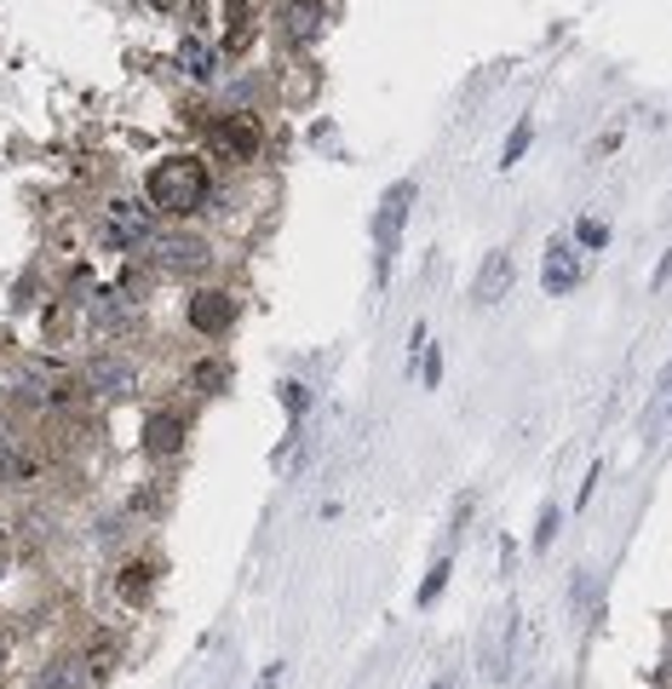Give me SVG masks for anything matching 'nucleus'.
Masks as SVG:
<instances>
[{
	"mask_svg": "<svg viewBox=\"0 0 672 689\" xmlns=\"http://www.w3.org/2000/svg\"><path fill=\"white\" fill-rule=\"evenodd\" d=\"M144 190H150L156 213L190 219V213H201V207H208L213 179H208V161H195V156H167V161L150 167V184H144Z\"/></svg>",
	"mask_w": 672,
	"mask_h": 689,
	"instance_id": "nucleus-1",
	"label": "nucleus"
},
{
	"mask_svg": "<svg viewBox=\"0 0 672 689\" xmlns=\"http://www.w3.org/2000/svg\"><path fill=\"white\" fill-rule=\"evenodd\" d=\"M156 264L167 276H195V270H208L213 264V248L201 236H161L156 241Z\"/></svg>",
	"mask_w": 672,
	"mask_h": 689,
	"instance_id": "nucleus-2",
	"label": "nucleus"
},
{
	"mask_svg": "<svg viewBox=\"0 0 672 689\" xmlns=\"http://www.w3.org/2000/svg\"><path fill=\"white\" fill-rule=\"evenodd\" d=\"M409 207H414V179H402V184H391V190H385L380 219H374V236H380V264H391V253H397V230H402V219H409Z\"/></svg>",
	"mask_w": 672,
	"mask_h": 689,
	"instance_id": "nucleus-3",
	"label": "nucleus"
},
{
	"mask_svg": "<svg viewBox=\"0 0 672 689\" xmlns=\"http://www.w3.org/2000/svg\"><path fill=\"white\" fill-rule=\"evenodd\" d=\"M230 322H237V299H230L224 288H201V293H190V328H195V333L219 339Z\"/></svg>",
	"mask_w": 672,
	"mask_h": 689,
	"instance_id": "nucleus-4",
	"label": "nucleus"
},
{
	"mask_svg": "<svg viewBox=\"0 0 672 689\" xmlns=\"http://www.w3.org/2000/svg\"><path fill=\"white\" fill-rule=\"evenodd\" d=\"M104 236H110V248H132V241H144V236H150V207H139V201H110V207H104Z\"/></svg>",
	"mask_w": 672,
	"mask_h": 689,
	"instance_id": "nucleus-5",
	"label": "nucleus"
},
{
	"mask_svg": "<svg viewBox=\"0 0 672 689\" xmlns=\"http://www.w3.org/2000/svg\"><path fill=\"white\" fill-rule=\"evenodd\" d=\"M213 144L224 150V161H253L259 156V127L248 116H224L213 127Z\"/></svg>",
	"mask_w": 672,
	"mask_h": 689,
	"instance_id": "nucleus-6",
	"label": "nucleus"
},
{
	"mask_svg": "<svg viewBox=\"0 0 672 689\" xmlns=\"http://www.w3.org/2000/svg\"><path fill=\"white\" fill-rule=\"evenodd\" d=\"M87 386L104 391V397H127V391H139V373H132V362L92 357V362H87Z\"/></svg>",
	"mask_w": 672,
	"mask_h": 689,
	"instance_id": "nucleus-7",
	"label": "nucleus"
},
{
	"mask_svg": "<svg viewBox=\"0 0 672 689\" xmlns=\"http://www.w3.org/2000/svg\"><path fill=\"white\" fill-rule=\"evenodd\" d=\"M541 282L546 293H569L581 282V253L569 248V241H558V248H546V264H541Z\"/></svg>",
	"mask_w": 672,
	"mask_h": 689,
	"instance_id": "nucleus-8",
	"label": "nucleus"
},
{
	"mask_svg": "<svg viewBox=\"0 0 672 689\" xmlns=\"http://www.w3.org/2000/svg\"><path fill=\"white\" fill-rule=\"evenodd\" d=\"M179 442H184V420H179V413H150V420H144V448H150L156 460L179 455Z\"/></svg>",
	"mask_w": 672,
	"mask_h": 689,
	"instance_id": "nucleus-9",
	"label": "nucleus"
},
{
	"mask_svg": "<svg viewBox=\"0 0 672 689\" xmlns=\"http://www.w3.org/2000/svg\"><path fill=\"white\" fill-rule=\"evenodd\" d=\"M506 288H512V253H489V259H483V276H478V288H472V299H478V304H494Z\"/></svg>",
	"mask_w": 672,
	"mask_h": 689,
	"instance_id": "nucleus-10",
	"label": "nucleus"
},
{
	"mask_svg": "<svg viewBox=\"0 0 672 689\" xmlns=\"http://www.w3.org/2000/svg\"><path fill=\"white\" fill-rule=\"evenodd\" d=\"M81 678H87V667H76V661H58V667L41 678V689H81Z\"/></svg>",
	"mask_w": 672,
	"mask_h": 689,
	"instance_id": "nucleus-11",
	"label": "nucleus"
},
{
	"mask_svg": "<svg viewBox=\"0 0 672 689\" xmlns=\"http://www.w3.org/2000/svg\"><path fill=\"white\" fill-rule=\"evenodd\" d=\"M534 144V121H518V132L506 138V150H500V167H512V161H523V150Z\"/></svg>",
	"mask_w": 672,
	"mask_h": 689,
	"instance_id": "nucleus-12",
	"label": "nucleus"
},
{
	"mask_svg": "<svg viewBox=\"0 0 672 689\" xmlns=\"http://www.w3.org/2000/svg\"><path fill=\"white\" fill-rule=\"evenodd\" d=\"M179 63L190 69V76H213V52H208V47H195V41L179 47Z\"/></svg>",
	"mask_w": 672,
	"mask_h": 689,
	"instance_id": "nucleus-13",
	"label": "nucleus"
},
{
	"mask_svg": "<svg viewBox=\"0 0 672 689\" xmlns=\"http://www.w3.org/2000/svg\"><path fill=\"white\" fill-rule=\"evenodd\" d=\"M144 586H150V563H127L121 569V598H144Z\"/></svg>",
	"mask_w": 672,
	"mask_h": 689,
	"instance_id": "nucleus-14",
	"label": "nucleus"
},
{
	"mask_svg": "<svg viewBox=\"0 0 672 689\" xmlns=\"http://www.w3.org/2000/svg\"><path fill=\"white\" fill-rule=\"evenodd\" d=\"M575 236H581V248H592V253H598L603 241H610V224H598V219H581V224H575Z\"/></svg>",
	"mask_w": 672,
	"mask_h": 689,
	"instance_id": "nucleus-15",
	"label": "nucleus"
},
{
	"mask_svg": "<svg viewBox=\"0 0 672 689\" xmlns=\"http://www.w3.org/2000/svg\"><path fill=\"white\" fill-rule=\"evenodd\" d=\"M449 586V563H437L431 575H425V586H420V603H437V592Z\"/></svg>",
	"mask_w": 672,
	"mask_h": 689,
	"instance_id": "nucleus-16",
	"label": "nucleus"
},
{
	"mask_svg": "<svg viewBox=\"0 0 672 689\" xmlns=\"http://www.w3.org/2000/svg\"><path fill=\"white\" fill-rule=\"evenodd\" d=\"M552 535H558V511L546 506L541 511V529H534V546H552Z\"/></svg>",
	"mask_w": 672,
	"mask_h": 689,
	"instance_id": "nucleus-17",
	"label": "nucleus"
},
{
	"mask_svg": "<svg viewBox=\"0 0 672 689\" xmlns=\"http://www.w3.org/2000/svg\"><path fill=\"white\" fill-rule=\"evenodd\" d=\"M282 402L299 413V408H305V386H282Z\"/></svg>",
	"mask_w": 672,
	"mask_h": 689,
	"instance_id": "nucleus-18",
	"label": "nucleus"
},
{
	"mask_svg": "<svg viewBox=\"0 0 672 689\" xmlns=\"http://www.w3.org/2000/svg\"><path fill=\"white\" fill-rule=\"evenodd\" d=\"M277 678H282V672H277V667H271V672H264V678H259V683H253V689H277Z\"/></svg>",
	"mask_w": 672,
	"mask_h": 689,
	"instance_id": "nucleus-19",
	"label": "nucleus"
},
{
	"mask_svg": "<svg viewBox=\"0 0 672 689\" xmlns=\"http://www.w3.org/2000/svg\"><path fill=\"white\" fill-rule=\"evenodd\" d=\"M431 689H454V678H437V683H431Z\"/></svg>",
	"mask_w": 672,
	"mask_h": 689,
	"instance_id": "nucleus-20",
	"label": "nucleus"
},
{
	"mask_svg": "<svg viewBox=\"0 0 672 689\" xmlns=\"http://www.w3.org/2000/svg\"><path fill=\"white\" fill-rule=\"evenodd\" d=\"M0 575H7V546H0Z\"/></svg>",
	"mask_w": 672,
	"mask_h": 689,
	"instance_id": "nucleus-21",
	"label": "nucleus"
}]
</instances>
